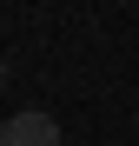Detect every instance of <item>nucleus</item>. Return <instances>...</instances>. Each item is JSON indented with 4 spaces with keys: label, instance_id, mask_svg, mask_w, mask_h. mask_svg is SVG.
<instances>
[{
    "label": "nucleus",
    "instance_id": "1",
    "mask_svg": "<svg viewBox=\"0 0 139 146\" xmlns=\"http://www.w3.org/2000/svg\"><path fill=\"white\" fill-rule=\"evenodd\" d=\"M0 146H60V119L53 113H7V133H0Z\"/></svg>",
    "mask_w": 139,
    "mask_h": 146
},
{
    "label": "nucleus",
    "instance_id": "2",
    "mask_svg": "<svg viewBox=\"0 0 139 146\" xmlns=\"http://www.w3.org/2000/svg\"><path fill=\"white\" fill-rule=\"evenodd\" d=\"M0 86H7V60H0Z\"/></svg>",
    "mask_w": 139,
    "mask_h": 146
},
{
    "label": "nucleus",
    "instance_id": "3",
    "mask_svg": "<svg viewBox=\"0 0 139 146\" xmlns=\"http://www.w3.org/2000/svg\"><path fill=\"white\" fill-rule=\"evenodd\" d=\"M0 133H7V113H0Z\"/></svg>",
    "mask_w": 139,
    "mask_h": 146
}]
</instances>
